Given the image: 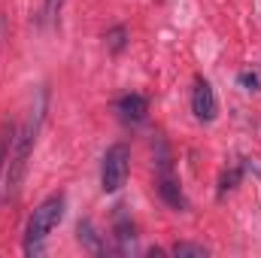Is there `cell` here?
<instances>
[{
    "instance_id": "cell-3",
    "label": "cell",
    "mask_w": 261,
    "mask_h": 258,
    "mask_svg": "<svg viewBox=\"0 0 261 258\" xmlns=\"http://www.w3.org/2000/svg\"><path fill=\"white\" fill-rule=\"evenodd\" d=\"M128 170H130V149L125 143L110 146L107 155H103V164H100V189L107 194L119 192L128 179Z\"/></svg>"
},
{
    "instance_id": "cell-12",
    "label": "cell",
    "mask_w": 261,
    "mask_h": 258,
    "mask_svg": "<svg viewBox=\"0 0 261 258\" xmlns=\"http://www.w3.org/2000/svg\"><path fill=\"white\" fill-rule=\"evenodd\" d=\"M237 179H240V170L234 167L231 173H225V176H222V192H225V189H234V183H237Z\"/></svg>"
},
{
    "instance_id": "cell-4",
    "label": "cell",
    "mask_w": 261,
    "mask_h": 258,
    "mask_svg": "<svg viewBox=\"0 0 261 258\" xmlns=\"http://www.w3.org/2000/svg\"><path fill=\"white\" fill-rule=\"evenodd\" d=\"M192 110L200 122H213L216 113H219V104H216V91L206 79H195V91H192Z\"/></svg>"
},
{
    "instance_id": "cell-6",
    "label": "cell",
    "mask_w": 261,
    "mask_h": 258,
    "mask_svg": "<svg viewBox=\"0 0 261 258\" xmlns=\"http://www.w3.org/2000/svg\"><path fill=\"white\" fill-rule=\"evenodd\" d=\"M158 192H161V197H164L170 207H176V210H182V207H186V197H182V192H179L176 179L170 176V167H167V170H161V183H158Z\"/></svg>"
},
{
    "instance_id": "cell-7",
    "label": "cell",
    "mask_w": 261,
    "mask_h": 258,
    "mask_svg": "<svg viewBox=\"0 0 261 258\" xmlns=\"http://www.w3.org/2000/svg\"><path fill=\"white\" fill-rule=\"evenodd\" d=\"M12 137H15V125L3 122L0 125V189H3V176H6V161H9V149H12Z\"/></svg>"
},
{
    "instance_id": "cell-11",
    "label": "cell",
    "mask_w": 261,
    "mask_h": 258,
    "mask_svg": "<svg viewBox=\"0 0 261 258\" xmlns=\"http://www.w3.org/2000/svg\"><path fill=\"white\" fill-rule=\"evenodd\" d=\"M61 9H64V0H46V15L49 18H58Z\"/></svg>"
},
{
    "instance_id": "cell-5",
    "label": "cell",
    "mask_w": 261,
    "mask_h": 258,
    "mask_svg": "<svg viewBox=\"0 0 261 258\" xmlns=\"http://www.w3.org/2000/svg\"><path fill=\"white\" fill-rule=\"evenodd\" d=\"M116 110L122 113L125 122H143L146 113H149V100H146L143 94H125V97H119Z\"/></svg>"
},
{
    "instance_id": "cell-9",
    "label": "cell",
    "mask_w": 261,
    "mask_h": 258,
    "mask_svg": "<svg viewBox=\"0 0 261 258\" xmlns=\"http://www.w3.org/2000/svg\"><path fill=\"white\" fill-rule=\"evenodd\" d=\"M125 37H128V31L119 24V28H113V31L107 34V46H110L113 52H122V49H125Z\"/></svg>"
},
{
    "instance_id": "cell-10",
    "label": "cell",
    "mask_w": 261,
    "mask_h": 258,
    "mask_svg": "<svg viewBox=\"0 0 261 258\" xmlns=\"http://www.w3.org/2000/svg\"><path fill=\"white\" fill-rule=\"evenodd\" d=\"M240 85H246L249 91H258L261 88V73L258 70H246V73H240Z\"/></svg>"
},
{
    "instance_id": "cell-1",
    "label": "cell",
    "mask_w": 261,
    "mask_h": 258,
    "mask_svg": "<svg viewBox=\"0 0 261 258\" xmlns=\"http://www.w3.org/2000/svg\"><path fill=\"white\" fill-rule=\"evenodd\" d=\"M34 140H37V122L28 119L12 137V149H9V161H6V176H3V189L6 194H15L24 173H28V161L34 152Z\"/></svg>"
},
{
    "instance_id": "cell-2",
    "label": "cell",
    "mask_w": 261,
    "mask_h": 258,
    "mask_svg": "<svg viewBox=\"0 0 261 258\" xmlns=\"http://www.w3.org/2000/svg\"><path fill=\"white\" fill-rule=\"evenodd\" d=\"M64 194H52V197H46L37 210H34V216L28 219V228H24V237H28V252H40V243L58 228V222L64 219Z\"/></svg>"
},
{
    "instance_id": "cell-8",
    "label": "cell",
    "mask_w": 261,
    "mask_h": 258,
    "mask_svg": "<svg viewBox=\"0 0 261 258\" xmlns=\"http://www.w3.org/2000/svg\"><path fill=\"white\" fill-rule=\"evenodd\" d=\"M170 252L179 258H206L210 255V249L206 246H200V243H173L170 246Z\"/></svg>"
}]
</instances>
